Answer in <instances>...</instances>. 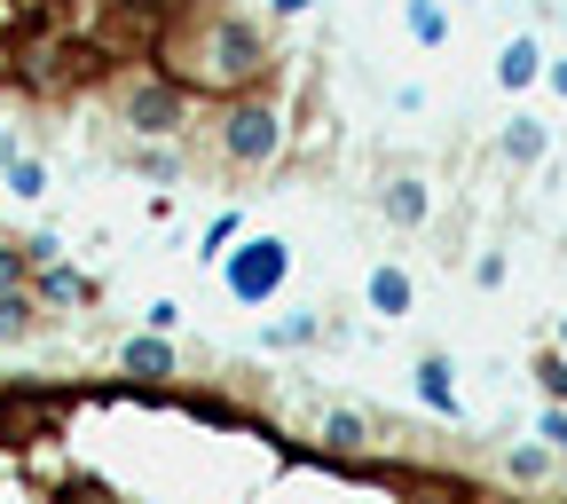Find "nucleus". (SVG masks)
Wrapping results in <instances>:
<instances>
[{"mask_svg": "<svg viewBox=\"0 0 567 504\" xmlns=\"http://www.w3.org/2000/svg\"><path fill=\"white\" fill-rule=\"evenodd\" d=\"M308 339H323V308H292L260 331V347H308Z\"/></svg>", "mask_w": 567, "mask_h": 504, "instance_id": "obj_15", "label": "nucleus"}, {"mask_svg": "<svg viewBox=\"0 0 567 504\" xmlns=\"http://www.w3.org/2000/svg\"><path fill=\"white\" fill-rule=\"evenodd\" d=\"M118 119L134 126V142H174L189 126V95L174 80H158V71H134V80H118Z\"/></svg>", "mask_w": 567, "mask_h": 504, "instance_id": "obj_4", "label": "nucleus"}, {"mask_svg": "<svg viewBox=\"0 0 567 504\" xmlns=\"http://www.w3.org/2000/svg\"><path fill=\"white\" fill-rule=\"evenodd\" d=\"M379 213L394 229H425V222H434V189H425L417 174H386L379 182Z\"/></svg>", "mask_w": 567, "mask_h": 504, "instance_id": "obj_9", "label": "nucleus"}, {"mask_svg": "<svg viewBox=\"0 0 567 504\" xmlns=\"http://www.w3.org/2000/svg\"><path fill=\"white\" fill-rule=\"evenodd\" d=\"M496 151H505V166H544L551 158V126L528 119V111H513V126L496 134Z\"/></svg>", "mask_w": 567, "mask_h": 504, "instance_id": "obj_11", "label": "nucleus"}, {"mask_svg": "<svg viewBox=\"0 0 567 504\" xmlns=\"http://www.w3.org/2000/svg\"><path fill=\"white\" fill-rule=\"evenodd\" d=\"M24 292L40 300V316H48V323L80 316V308H103V284H95L80 260H71V253H63V260H40V268L24 276Z\"/></svg>", "mask_w": 567, "mask_h": 504, "instance_id": "obj_5", "label": "nucleus"}, {"mask_svg": "<svg viewBox=\"0 0 567 504\" xmlns=\"http://www.w3.org/2000/svg\"><path fill=\"white\" fill-rule=\"evenodd\" d=\"M118 371L142 379V387H174V379H182V347L158 339V331H134V339L118 347Z\"/></svg>", "mask_w": 567, "mask_h": 504, "instance_id": "obj_7", "label": "nucleus"}, {"mask_svg": "<svg viewBox=\"0 0 567 504\" xmlns=\"http://www.w3.org/2000/svg\"><path fill=\"white\" fill-rule=\"evenodd\" d=\"M268 32L237 9H221V0H174L166 24H158V48H151V71L158 80H174L189 103L197 95H260L268 88Z\"/></svg>", "mask_w": 567, "mask_h": 504, "instance_id": "obj_1", "label": "nucleus"}, {"mask_svg": "<svg viewBox=\"0 0 567 504\" xmlns=\"http://www.w3.org/2000/svg\"><path fill=\"white\" fill-rule=\"evenodd\" d=\"M284 284H292V245H284V237L245 229V237L221 253V292H229L237 308H268Z\"/></svg>", "mask_w": 567, "mask_h": 504, "instance_id": "obj_3", "label": "nucleus"}, {"mask_svg": "<svg viewBox=\"0 0 567 504\" xmlns=\"http://www.w3.org/2000/svg\"><path fill=\"white\" fill-rule=\"evenodd\" d=\"M260 9H268L276 24H292V17H308V9H316V0H260Z\"/></svg>", "mask_w": 567, "mask_h": 504, "instance_id": "obj_25", "label": "nucleus"}, {"mask_svg": "<svg viewBox=\"0 0 567 504\" xmlns=\"http://www.w3.org/2000/svg\"><path fill=\"white\" fill-rule=\"evenodd\" d=\"M417 402L434 418H457V363L450 354H417Z\"/></svg>", "mask_w": 567, "mask_h": 504, "instance_id": "obj_12", "label": "nucleus"}, {"mask_svg": "<svg viewBox=\"0 0 567 504\" xmlns=\"http://www.w3.org/2000/svg\"><path fill=\"white\" fill-rule=\"evenodd\" d=\"M17 151H24V142H17V134H0V166H9V158H17Z\"/></svg>", "mask_w": 567, "mask_h": 504, "instance_id": "obj_27", "label": "nucleus"}, {"mask_svg": "<svg viewBox=\"0 0 567 504\" xmlns=\"http://www.w3.org/2000/svg\"><path fill=\"white\" fill-rule=\"evenodd\" d=\"M402 32H410L425 55H442V48H450V9H442V0H402Z\"/></svg>", "mask_w": 567, "mask_h": 504, "instance_id": "obj_14", "label": "nucleus"}, {"mask_svg": "<svg viewBox=\"0 0 567 504\" xmlns=\"http://www.w3.org/2000/svg\"><path fill=\"white\" fill-rule=\"evenodd\" d=\"M316 442H323V457H363V450L379 442V418H371L363 402H331L323 425H316Z\"/></svg>", "mask_w": 567, "mask_h": 504, "instance_id": "obj_8", "label": "nucleus"}, {"mask_svg": "<svg viewBox=\"0 0 567 504\" xmlns=\"http://www.w3.org/2000/svg\"><path fill=\"white\" fill-rule=\"evenodd\" d=\"M536 434H544V450H551V457H567V402H551V410L536 418Z\"/></svg>", "mask_w": 567, "mask_h": 504, "instance_id": "obj_22", "label": "nucleus"}, {"mask_svg": "<svg viewBox=\"0 0 567 504\" xmlns=\"http://www.w3.org/2000/svg\"><path fill=\"white\" fill-rule=\"evenodd\" d=\"M245 237V205H229V213H213V222H205V237H197V260H221L229 245Z\"/></svg>", "mask_w": 567, "mask_h": 504, "instance_id": "obj_17", "label": "nucleus"}, {"mask_svg": "<svg viewBox=\"0 0 567 504\" xmlns=\"http://www.w3.org/2000/svg\"><path fill=\"white\" fill-rule=\"evenodd\" d=\"M363 308H371L379 323H410V316H417V276H410L402 260H379V268L363 276Z\"/></svg>", "mask_w": 567, "mask_h": 504, "instance_id": "obj_6", "label": "nucleus"}, {"mask_svg": "<svg viewBox=\"0 0 567 504\" xmlns=\"http://www.w3.org/2000/svg\"><path fill=\"white\" fill-rule=\"evenodd\" d=\"M544 88H551V95H567V55H544Z\"/></svg>", "mask_w": 567, "mask_h": 504, "instance_id": "obj_26", "label": "nucleus"}, {"mask_svg": "<svg viewBox=\"0 0 567 504\" xmlns=\"http://www.w3.org/2000/svg\"><path fill=\"white\" fill-rule=\"evenodd\" d=\"M142 331L174 339V331H182V300H151V308H142Z\"/></svg>", "mask_w": 567, "mask_h": 504, "instance_id": "obj_23", "label": "nucleus"}, {"mask_svg": "<svg viewBox=\"0 0 567 504\" xmlns=\"http://www.w3.org/2000/svg\"><path fill=\"white\" fill-rule=\"evenodd\" d=\"M40 331H48V316H40V300L24 292V284H17V292H0V347H24Z\"/></svg>", "mask_w": 567, "mask_h": 504, "instance_id": "obj_13", "label": "nucleus"}, {"mask_svg": "<svg viewBox=\"0 0 567 504\" xmlns=\"http://www.w3.org/2000/svg\"><path fill=\"white\" fill-rule=\"evenodd\" d=\"M473 284H481V292H505V253H481L473 260Z\"/></svg>", "mask_w": 567, "mask_h": 504, "instance_id": "obj_24", "label": "nucleus"}, {"mask_svg": "<svg viewBox=\"0 0 567 504\" xmlns=\"http://www.w3.org/2000/svg\"><path fill=\"white\" fill-rule=\"evenodd\" d=\"M505 473H513L520 488H536V481H551V450H544V442H513V450H505Z\"/></svg>", "mask_w": 567, "mask_h": 504, "instance_id": "obj_18", "label": "nucleus"}, {"mask_svg": "<svg viewBox=\"0 0 567 504\" xmlns=\"http://www.w3.org/2000/svg\"><path fill=\"white\" fill-rule=\"evenodd\" d=\"M213 142H221V166H229V174H268L284 151H292V119H284V103H276L268 88H260V95H229Z\"/></svg>", "mask_w": 567, "mask_h": 504, "instance_id": "obj_2", "label": "nucleus"}, {"mask_svg": "<svg viewBox=\"0 0 567 504\" xmlns=\"http://www.w3.org/2000/svg\"><path fill=\"white\" fill-rule=\"evenodd\" d=\"M536 80H544V48H536V32H513L505 48H496V88L520 95V88H536Z\"/></svg>", "mask_w": 567, "mask_h": 504, "instance_id": "obj_10", "label": "nucleus"}, {"mask_svg": "<svg viewBox=\"0 0 567 504\" xmlns=\"http://www.w3.org/2000/svg\"><path fill=\"white\" fill-rule=\"evenodd\" d=\"M536 387H544V402H567V354L559 347L536 354Z\"/></svg>", "mask_w": 567, "mask_h": 504, "instance_id": "obj_19", "label": "nucleus"}, {"mask_svg": "<svg viewBox=\"0 0 567 504\" xmlns=\"http://www.w3.org/2000/svg\"><path fill=\"white\" fill-rule=\"evenodd\" d=\"M0 182H9V197H24V205H40V197H48V158H32V151H17L9 166H0Z\"/></svg>", "mask_w": 567, "mask_h": 504, "instance_id": "obj_16", "label": "nucleus"}, {"mask_svg": "<svg viewBox=\"0 0 567 504\" xmlns=\"http://www.w3.org/2000/svg\"><path fill=\"white\" fill-rule=\"evenodd\" d=\"M551 347H559V354H567V316H559V339H551Z\"/></svg>", "mask_w": 567, "mask_h": 504, "instance_id": "obj_28", "label": "nucleus"}, {"mask_svg": "<svg viewBox=\"0 0 567 504\" xmlns=\"http://www.w3.org/2000/svg\"><path fill=\"white\" fill-rule=\"evenodd\" d=\"M24 276H32V260H24V237H9V229H0V292H17Z\"/></svg>", "mask_w": 567, "mask_h": 504, "instance_id": "obj_20", "label": "nucleus"}, {"mask_svg": "<svg viewBox=\"0 0 567 504\" xmlns=\"http://www.w3.org/2000/svg\"><path fill=\"white\" fill-rule=\"evenodd\" d=\"M134 174L142 182H174L182 174V151H134Z\"/></svg>", "mask_w": 567, "mask_h": 504, "instance_id": "obj_21", "label": "nucleus"}]
</instances>
